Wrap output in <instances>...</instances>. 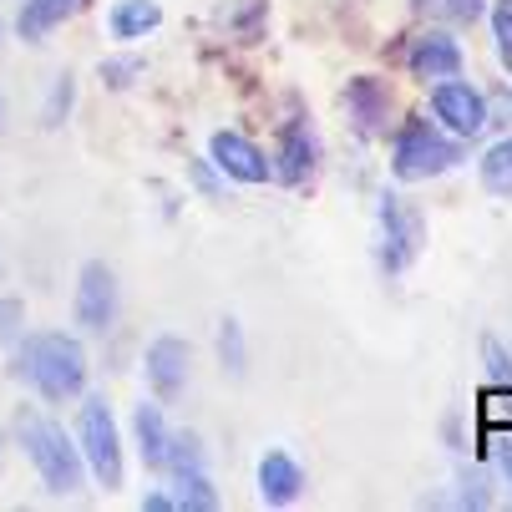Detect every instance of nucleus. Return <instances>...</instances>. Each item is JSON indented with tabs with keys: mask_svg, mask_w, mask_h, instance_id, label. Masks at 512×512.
<instances>
[{
	"mask_svg": "<svg viewBox=\"0 0 512 512\" xmlns=\"http://www.w3.org/2000/svg\"><path fill=\"white\" fill-rule=\"evenodd\" d=\"M305 492V467L289 457V452H264L259 457V497L269 507H289V502H300Z\"/></svg>",
	"mask_w": 512,
	"mask_h": 512,
	"instance_id": "obj_11",
	"label": "nucleus"
},
{
	"mask_svg": "<svg viewBox=\"0 0 512 512\" xmlns=\"http://www.w3.org/2000/svg\"><path fill=\"white\" fill-rule=\"evenodd\" d=\"M431 112H436V122H447L457 137H477V132L492 122L487 97H482L472 82H457V77H447V82L431 87Z\"/></svg>",
	"mask_w": 512,
	"mask_h": 512,
	"instance_id": "obj_6",
	"label": "nucleus"
},
{
	"mask_svg": "<svg viewBox=\"0 0 512 512\" xmlns=\"http://www.w3.org/2000/svg\"><path fill=\"white\" fill-rule=\"evenodd\" d=\"M462 163V142L442 137L431 122L411 117L401 132H396V153H391V173L401 183H426V178H442Z\"/></svg>",
	"mask_w": 512,
	"mask_h": 512,
	"instance_id": "obj_3",
	"label": "nucleus"
},
{
	"mask_svg": "<svg viewBox=\"0 0 512 512\" xmlns=\"http://www.w3.org/2000/svg\"><path fill=\"white\" fill-rule=\"evenodd\" d=\"M492 41H497V61L512 71V0L492 6Z\"/></svg>",
	"mask_w": 512,
	"mask_h": 512,
	"instance_id": "obj_22",
	"label": "nucleus"
},
{
	"mask_svg": "<svg viewBox=\"0 0 512 512\" xmlns=\"http://www.w3.org/2000/svg\"><path fill=\"white\" fill-rule=\"evenodd\" d=\"M21 376L46 396V401H71V396H82L87 386V350L82 340H71V335H31L21 345Z\"/></svg>",
	"mask_w": 512,
	"mask_h": 512,
	"instance_id": "obj_2",
	"label": "nucleus"
},
{
	"mask_svg": "<svg viewBox=\"0 0 512 512\" xmlns=\"http://www.w3.org/2000/svg\"><path fill=\"white\" fill-rule=\"evenodd\" d=\"M482 188L497 193V198H512V137L492 142L482 153Z\"/></svg>",
	"mask_w": 512,
	"mask_h": 512,
	"instance_id": "obj_17",
	"label": "nucleus"
},
{
	"mask_svg": "<svg viewBox=\"0 0 512 512\" xmlns=\"http://www.w3.org/2000/svg\"><path fill=\"white\" fill-rule=\"evenodd\" d=\"M477 416H482L487 431H507V426H512V386H487Z\"/></svg>",
	"mask_w": 512,
	"mask_h": 512,
	"instance_id": "obj_19",
	"label": "nucleus"
},
{
	"mask_svg": "<svg viewBox=\"0 0 512 512\" xmlns=\"http://www.w3.org/2000/svg\"><path fill=\"white\" fill-rule=\"evenodd\" d=\"M132 431H137V452H142V462H148L153 472H163V467H168V442H173V431H168L163 411L142 401V406L132 411Z\"/></svg>",
	"mask_w": 512,
	"mask_h": 512,
	"instance_id": "obj_14",
	"label": "nucleus"
},
{
	"mask_svg": "<svg viewBox=\"0 0 512 512\" xmlns=\"http://www.w3.org/2000/svg\"><path fill=\"white\" fill-rule=\"evenodd\" d=\"M345 102H350V117L360 122V132H371V137L391 122V87L381 77H355Z\"/></svg>",
	"mask_w": 512,
	"mask_h": 512,
	"instance_id": "obj_12",
	"label": "nucleus"
},
{
	"mask_svg": "<svg viewBox=\"0 0 512 512\" xmlns=\"http://www.w3.org/2000/svg\"><path fill=\"white\" fill-rule=\"evenodd\" d=\"M482 360H487V376L492 386H512V355L497 335H482Z\"/></svg>",
	"mask_w": 512,
	"mask_h": 512,
	"instance_id": "obj_21",
	"label": "nucleus"
},
{
	"mask_svg": "<svg viewBox=\"0 0 512 512\" xmlns=\"http://www.w3.org/2000/svg\"><path fill=\"white\" fill-rule=\"evenodd\" d=\"M497 467H502V482L512 487V442H507V447H497Z\"/></svg>",
	"mask_w": 512,
	"mask_h": 512,
	"instance_id": "obj_26",
	"label": "nucleus"
},
{
	"mask_svg": "<svg viewBox=\"0 0 512 512\" xmlns=\"http://www.w3.org/2000/svg\"><path fill=\"white\" fill-rule=\"evenodd\" d=\"M137 71H142V61H102V77H107L112 87H127Z\"/></svg>",
	"mask_w": 512,
	"mask_h": 512,
	"instance_id": "obj_24",
	"label": "nucleus"
},
{
	"mask_svg": "<svg viewBox=\"0 0 512 512\" xmlns=\"http://www.w3.org/2000/svg\"><path fill=\"white\" fill-rule=\"evenodd\" d=\"M406 66L416 71L421 82H447V77H457V71H462V46L447 31H426V36L411 41Z\"/></svg>",
	"mask_w": 512,
	"mask_h": 512,
	"instance_id": "obj_9",
	"label": "nucleus"
},
{
	"mask_svg": "<svg viewBox=\"0 0 512 512\" xmlns=\"http://www.w3.org/2000/svg\"><path fill=\"white\" fill-rule=\"evenodd\" d=\"M112 320H117V274L102 259H92L82 264V279H77V325L87 335H102L112 330Z\"/></svg>",
	"mask_w": 512,
	"mask_h": 512,
	"instance_id": "obj_7",
	"label": "nucleus"
},
{
	"mask_svg": "<svg viewBox=\"0 0 512 512\" xmlns=\"http://www.w3.org/2000/svg\"><path fill=\"white\" fill-rule=\"evenodd\" d=\"M82 462L92 467V477L117 492L122 487V442H117V421H112V406L107 396H87L82 401Z\"/></svg>",
	"mask_w": 512,
	"mask_h": 512,
	"instance_id": "obj_4",
	"label": "nucleus"
},
{
	"mask_svg": "<svg viewBox=\"0 0 512 512\" xmlns=\"http://www.w3.org/2000/svg\"><path fill=\"white\" fill-rule=\"evenodd\" d=\"M21 320H26V310H21V300H0V340H16V330H21Z\"/></svg>",
	"mask_w": 512,
	"mask_h": 512,
	"instance_id": "obj_23",
	"label": "nucleus"
},
{
	"mask_svg": "<svg viewBox=\"0 0 512 512\" xmlns=\"http://www.w3.org/2000/svg\"><path fill=\"white\" fill-rule=\"evenodd\" d=\"M82 6H87V0H26L16 26H21V36H26V41H46L66 16H77Z\"/></svg>",
	"mask_w": 512,
	"mask_h": 512,
	"instance_id": "obj_15",
	"label": "nucleus"
},
{
	"mask_svg": "<svg viewBox=\"0 0 512 512\" xmlns=\"http://www.w3.org/2000/svg\"><path fill=\"white\" fill-rule=\"evenodd\" d=\"M274 178L284 183H305L310 168H315V137H310V122H289L284 127V142H279V158L269 163Z\"/></svg>",
	"mask_w": 512,
	"mask_h": 512,
	"instance_id": "obj_13",
	"label": "nucleus"
},
{
	"mask_svg": "<svg viewBox=\"0 0 512 512\" xmlns=\"http://www.w3.org/2000/svg\"><path fill=\"white\" fill-rule=\"evenodd\" d=\"M158 26H163L158 0H117V11H112V36L117 41H137V36H148Z\"/></svg>",
	"mask_w": 512,
	"mask_h": 512,
	"instance_id": "obj_16",
	"label": "nucleus"
},
{
	"mask_svg": "<svg viewBox=\"0 0 512 512\" xmlns=\"http://www.w3.org/2000/svg\"><path fill=\"white\" fill-rule=\"evenodd\" d=\"M218 355H224V371L244 376L249 355H244V330H239V320H224V325H218Z\"/></svg>",
	"mask_w": 512,
	"mask_h": 512,
	"instance_id": "obj_20",
	"label": "nucleus"
},
{
	"mask_svg": "<svg viewBox=\"0 0 512 512\" xmlns=\"http://www.w3.org/2000/svg\"><path fill=\"white\" fill-rule=\"evenodd\" d=\"M421 244H426L421 213L401 193H381V264L391 274H401V269H411L421 259Z\"/></svg>",
	"mask_w": 512,
	"mask_h": 512,
	"instance_id": "obj_5",
	"label": "nucleus"
},
{
	"mask_svg": "<svg viewBox=\"0 0 512 512\" xmlns=\"http://www.w3.org/2000/svg\"><path fill=\"white\" fill-rule=\"evenodd\" d=\"M487 11V0H416V16L442 21V26H472Z\"/></svg>",
	"mask_w": 512,
	"mask_h": 512,
	"instance_id": "obj_18",
	"label": "nucleus"
},
{
	"mask_svg": "<svg viewBox=\"0 0 512 512\" xmlns=\"http://www.w3.org/2000/svg\"><path fill=\"white\" fill-rule=\"evenodd\" d=\"M142 365H148V386L168 401V396H178L183 381H188V345H183L178 335H158V340L148 345V355H142Z\"/></svg>",
	"mask_w": 512,
	"mask_h": 512,
	"instance_id": "obj_10",
	"label": "nucleus"
},
{
	"mask_svg": "<svg viewBox=\"0 0 512 512\" xmlns=\"http://www.w3.org/2000/svg\"><path fill=\"white\" fill-rule=\"evenodd\" d=\"M16 436H21V447H26L31 467L41 472L46 492L71 497V492H82V487H87V462H82V447L71 442V436H66V431H61L51 416L26 411V416H21V426H16Z\"/></svg>",
	"mask_w": 512,
	"mask_h": 512,
	"instance_id": "obj_1",
	"label": "nucleus"
},
{
	"mask_svg": "<svg viewBox=\"0 0 512 512\" xmlns=\"http://www.w3.org/2000/svg\"><path fill=\"white\" fill-rule=\"evenodd\" d=\"M178 507V497H168V492H148L142 497V512H173Z\"/></svg>",
	"mask_w": 512,
	"mask_h": 512,
	"instance_id": "obj_25",
	"label": "nucleus"
},
{
	"mask_svg": "<svg viewBox=\"0 0 512 512\" xmlns=\"http://www.w3.org/2000/svg\"><path fill=\"white\" fill-rule=\"evenodd\" d=\"M208 158H213V168L224 173V178H234V183H269V158L254 148V142L244 137V132H213V142H208Z\"/></svg>",
	"mask_w": 512,
	"mask_h": 512,
	"instance_id": "obj_8",
	"label": "nucleus"
}]
</instances>
